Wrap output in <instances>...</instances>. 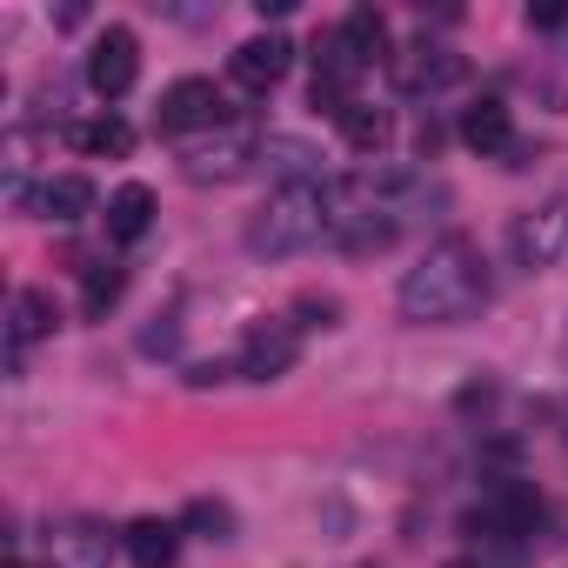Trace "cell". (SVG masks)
Here are the masks:
<instances>
[{"instance_id":"cell-1","label":"cell","mask_w":568,"mask_h":568,"mask_svg":"<svg viewBox=\"0 0 568 568\" xmlns=\"http://www.w3.org/2000/svg\"><path fill=\"white\" fill-rule=\"evenodd\" d=\"M481 295H488V274H481L475 241H462V234L435 241V247L402 274V288H395L402 315H408V322H422V328H442V322L475 315V308H481Z\"/></svg>"},{"instance_id":"cell-2","label":"cell","mask_w":568,"mask_h":568,"mask_svg":"<svg viewBox=\"0 0 568 568\" xmlns=\"http://www.w3.org/2000/svg\"><path fill=\"white\" fill-rule=\"evenodd\" d=\"M328 234V194L322 187H281L254 221H247V247L254 254H302Z\"/></svg>"},{"instance_id":"cell-3","label":"cell","mask_w":568,"mask_h":568,"mask_svg":"<svg viewBox=\"0 0 568 568\" xmlns=\"http://www.w3.org/2000/svg\"><path fill=\"white\" fill-rule=\"evenodd\" d=\"M508 247H515V261H521V267H555V261L568 254V194H555V201L528 207V214L508 227Z\"/></svg>"},{"instance_id":"cell-4","label":"cell","mask_w":568,"mask_h":568,"mask_svg":"<svg viewBox=\"0 0 568 568\" xmlns=\"http://www.w3.org/2000/svg\"><path fill=\"white\" fill-rule=\"evenodd\" d=\"M388 74H395L402 94H442V88H455L468 74V61L455 48H442V41H415V48H402L388 61Z\"/></svg>"},{"instance_id":"cell-5","label":"cell","mask_w":568,"mask_h":568,"mask_svg":"<svg viewBox=\"0 0 568 568\" xmlns=\"http://www.w3.org/2000/svg\"><path fill=\"white\" fill-rule=\"evenodd\" d=\"M134 81H141V41H134V28H108L88 54V88L101 101H121Z\"/></svg>"},{"instance_id":"cell-6","label":"cell","mask_w":568,"mask_h":568,"mask_svg":"<svg viewBox=\"0 0 568 568\" xmlns=\"http://www.w3.org/2000/svg\"><path fill=\"white\" fill-rule=\"evenodd\" d=\"M41 548H48V561H54V568H108V561H114V535H108L101 521H88V515L48 521Z\"/></svg>"},{"instance_id":"cell-7","label":"cell","mask_w":568,"mask_h":568,"mask_svg":"<svg viewBox=\"0 0 568 568\" xmlns=\"http://www.w3.org/2000/svg\"><path fill=\"white\" fill-rule=\"evenodd\" d=\"M227 114V101H221V88L214 81H201V74H187V81H174L168 94H161V134H194V128H214Z\"/></svg>"},{"instance_id":"cell-8","label":"cell","mask_w":568,"mask_h":568,"mask_svg":"<svg viewBox=\"0 0 568 568\" xmlns=\"http://www.w3.org/2000/svg\"><path fill=\"white\" fill-rule=\"evenodd\" d=\"M247 161H261V148H254L247 134H234V128H227V134L201 141V148H187V154H181V174L207 187V181H241V174H247Z\"/></svg>"},{"instance_id":"cell-9","label":"cell","mask_w":568,"mask_h":568,"mask_svg":"<svg viewBox=\"0 0 568 568\" xmlns=\"http://www.w3.org/2000/svg\"><path fill=\"white\" fill-rule=\"evenodd\" d=\"M288 61H295V48H288V41H281V34H261V41H241V48L227 54V74H234V88L267 94L281 74H288Z\"/></svg>"},{"instance_id":"cell-10","label":"cell","mask_w":568,"mask_h":568,"mask_svg":"<svg viewBox=\"0 0 568 568\" xmlns=\"http://www.w3.org/2000/svg\"><path fill=\"white\" fill-rule=\"evenodd\" d=\"M295 355H302V342H295V328H254L247 335V348H241V375L247 382H281V375H288L295 368Z\"/></svg>"},{"instance_id":"cell-11","label":"cell","mask_w":568,"mask_h":568,"mask_svg":"<svg viewBox=\"0 0 568 568\" xmlns=\"http://www.w3.org/2000/svg\"><path fill=\"white\" fill-rule=\"evenodd\" d=\"M54 328H61V308H54L48 288H21V295L8 302V348H14V355L34 348V342H48Z\"/></svg>"},{"instance_id":"cell-12","label":"cell","mask_w":568,"mask_h":568,"mask_svg":"<svg viewBox=\"0 0 568 568\" xmlns=\"http://www.w3.org/2000/svg\"><path fill=\"white\" fill-rule=\"evenodd\" d=\"M261 161H267L274 181H288V187H315V181H322V154H315L302 134H267V141H261Z\"/></svg>"},{"instance_id":"cell-13","label":"cell","mask_w":568,"mask_h":568,"mask_svg":"<svg viewBox=\"0 0 568 568\" xmlns=\"http://www.w3.org/2000/svg\"><path fill=\"white\" fill-rule=\"evenodd\" d=\"M154 227V187L148 181H128V187H114V201H108V241H141Z\"/></svg>"},{"instance_id":"cell-14","label":"cell","mask_w":568,"mask_h":568,"mask_svg":"<svg viewBox=\"0 0 568 568\" xmlns=\"http://www.w3.org/2000/svg\"><path fill=\"white\" fill-rule=\"evenodd\" d=\"M121 548H128V561H134V568H168V561H174V548H181V535H174V521L141 515V521H128Z\"/></svg>"},{"instance_id":"cell-15","label":"cell","mask_w":568,"mask_h":568,"mask_svg":"<svg viewBox=\"0 0 568 568\" xmlns=\"http://www.w3.org/2000/svg\"><path fill=\"white\" fill-rule=\"evenodd\" d=\"M335 34H342V48H348L362 68H375V61H395V54H388V21H382L375 8H355V14H348Z\"/></svg>"},{"instance_id":"cell-16","label":"cell","mask_w":568,"mask_h":568,"mask_svg":"<svg viewBox=\"0 0 568 568\" xmlns=\"http://www.w3.org/2000/svg\"><path fill=\"white\" fill-rule=\"evenodd\" d=\"M508 108L501 101H475L468 114H462V141L475 148V154H508Z\"/></svg>"},{"instance_id":"cell-17","label":"cell","mask_w":568,"mask_h":568,"mask_svg":"<svg viewBox=\"0 0 568 568\" xmlns=\"http://www.w3.org/2000/svg\"><path fill=\"white\" fill-rule=\"evenodd\" d=\"M68 141H74L81 154H108V161L134 154V128H128L121 114H101V121H74V128H68Z\"/></svg>"},{"instance_id":"cell-18","label":"cell","mask_w":568,"mask_h":568,"mask_svg":"<svg viewBox=\"0 0 568 568\" xmlns=\"http://www.w3.org/2000/svg\"><path fill=\"white\" fill-rule=\"evenodd\" d=\"M342 134H348V148H355V154H382V148H388V134H395V121H388V108L355 101V108L342 114Z\"/></svg>"},{"instance_id":"cell-19","label":"cell","mask_w":568,"mask_h":568,"mask_svg":"<svg viewBox=\"0 0 568 568\" xmlns=\"http://www.w3.org/2000/svg\"><path fill=\"white\" fill-rule=\"evenodd\" d=\"M41 207H48L54 221H88V214H94V181H88V174H54L48 194H41Z\"/></svg>"},{"instance_id":"cell-20","label":"cell","mask_w":568,"mask_h":568,"mask_svg":"<svg viewBox=\"0 0 568 568\" xmlns=\"http://www.w3.org/2000/svg\"><path fill=\"white\" fill-rule=\"evenodd\" d=\"M121 302V267H88V288H81V308L101 322L108 308Z\"/></svg>"},{"instance_id":"cell-21","label":"cell","mask_w":568,"mask_h":568,"mask_svg":"<svg viewBox=\"0 0 568 568\" xmlns=\"http://www.w3.org/2000/svg\"><path fill=\"white\" fill-rule=\"evenodd\" d=\"M187 528H201L207 541H227V535H234V508L201 495V501H187Z\"/></svg>"},{"instance_id":"cell-22","label":"cell","mask_w":568,"mask_h":568,"mask_svg":"<svg viewBox=\"0 0 568 568\" xmlns=\"http://www.w3.org/2000/svg\"><path fill=\"white\" fill-rule=\"evenodd\" d=\"M561 21V8H555V0H541V8H528V28H555Z\"/></svg>"},{"instance_id":"cell-23","label":"cell","mask_w":568,"mask_h":568,"mask_svg":"<svg viewBox=\"0 0 568 568\" xmlns=\"http://www.w3.org/2000/svg\"><path fill=\"white\" fill-rule=\"evenodd\" d=\"M448 568H481V561H448Z\"/></svg>"},{"instance_id":"cell-24","label":"cell","mask_w":568,"mask_h":568,"mask_svg":"<svg viewBox=\"0 0 568 568\" xmlns=\"http://www.w3.org/2000/svg\"><path fill=\"white\" fill-rule=\"evenodd\" d=\"M14 568H21V561H14Z\"/></svg>"}]
</instances>
